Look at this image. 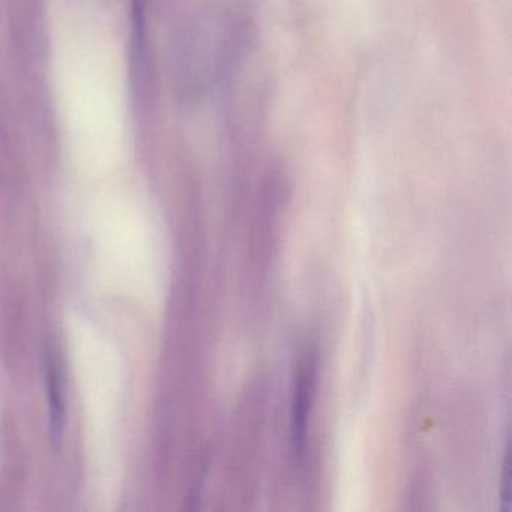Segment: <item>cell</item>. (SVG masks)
I'll use <instances>...</instances> for the list:
<instances>
[{
    "label": "cell",
    "mask_w": 512,
    "mask_h": 512,
    "mask_svg": "<svg viewBox=\"0 0 512 512\" xmlns=\"http://www.w3.org/2000/svg\"><path fill=\"white\" fill-rule=\"evenodd\" d=\"M316 391V358L307 353L296 368L292 395V443L298 460H302L307 449L308 419L313 407Z\"/></svg>",
    "instance_id": "1"
},
{
    "label": "cell",
    "mask_w": 512,
    "mask_h": 512,
    "mask_svg": "<svg viewBox=\"0 0 512 512\" xmlns=\"http://www.w3.org/2000/svg\"><path fill=\"white\" fill-rule=\"evenodd\" d=\"M49 403L50 418H52V439L58 443L62 437L65 424V407L62 401V389L59 385V376L56 374L55 368L49 370Z\"/></svg>",
    "instance_id": "2"
}]
</instances>
